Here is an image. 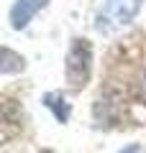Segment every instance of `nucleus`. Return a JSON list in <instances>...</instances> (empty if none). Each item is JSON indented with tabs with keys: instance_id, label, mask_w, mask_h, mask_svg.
Returning <instances> with one entry per match:
<instances>
[{
	"instance_id": "nucleus-7",
	"label": "nucleus",
	"mask_w": 146,
	"mask_h": 153,
	"mask_svg": "<svg viewBox=\"0 0 146 153\" xmlns=\"http://www.w3.org/2000/svg\"><path fill=\"white\" fill-rule=\"evenodd\" d=\"M133 102L146 107V64H141L138 74H136V89H133Z\"/></svg>"
},
{
	"instance_id": "nucleus-6",
	"label": "nucleus",
	"mask_w": 146,
	"mask_h": 153,
	"mask_svg": "<svg viewBox=\"0 0 146 153\" xmlns=\"http://www.w3.org/2000/svg\"><path fill=\"white\" fill-rule=\"evenodd\" d=\"M23 69V59L18 54H13L11 49H3V64H0V71L3 74H11V71H21Z\"/></svg>"
},
{
	"instance_id": "nucleus-5",
	"label": "nucleus",
	"mask_w": 146,
	"mask_h": 153,
	"mask_svg": "<svg viewBox=\"0 0 146 153\" xmlns=\"http://www.w3.org/2000/svg\"><path fill=\"white\" fill-rule=\"evenodd\" d=\"M21 123V112H13V100H3V140L13 135V128H18Z\"/></svg>"
},
{
	"instance_id": "nucleus-2",
	"label": "nucleus",
	"mask_w": 146,
	"mask_h": 153,
	"mask_svg": "<svg viewBox=\"0 0 146 153\" xmlns=\"http://www.w3.org/2000/svg\"><path fill=\"white\" fill-rule=\"evenodd\" d=\"M136 13H138V0H108L100 18H97V28L100 31H115V28L131 23Z\"/></svg>"
},
{
	"instance_id": "nucleus-4",
	"label": "nucleus",
	"mask_w": 146,
	"mask_h": 153,
	"mask_svg": "<svg viewBox=\"0 0 146 153\" xmlns=\"http://www.w3.org/2000/svg\"><path fill=\"white\" fill-rule=\"evenodd\" d=\"M44 105L54 112V117H56L59 123H67V120H69V105H67V100L62 97L59 92H49L46 97H44Z\"/></svg>"
},
{
	"instance_id": "nucleus-3",
	"label": "nucleus",
	"mask_w": 146,
	"mask_h": 153,
	"mask_svg": "<svg viewBox=\"0 0 146 153\" xmlns=\"http://www.w3.org/2000/svg\"><path fill=\"white\" fill-rule=\"evenodd\" d=\"M46 3H49V0H16V5H13V10H11V23H13V28L28 26V21H31V18L41 10Z\"/></svg>"
},
{
	"instance_id": "nucleus-1",
	"label": "nucleus",
	"mask_w": 146,
	"mask_h": 153,
	"mask_svg": "<svg viewBox=\"0 0 146 153\" xmlns=\"http://www.w3.org/2000/svg\"><path fill=\"white\" fill-rule=\"evenodd\" d=\"M67 82L72 89H82L90 82V71H92V46L87 38H75L67 54Z\"/></svg>"
},
{
	"instance_id": "nucleus-8",
	"label": "nucleus",
	"mask_w": 146,
	"mask_h": 153,
	"mask_svg": "<svg viewBox=\"0 0 146 153\" xmlns=\"http://www.w3.org/2000/svg\"><path fill=\"white\" fill-rule=\"evenodd\" d=\"M120 153H138V146H128V148H123Z\"/></svg>"
}]
</instances>
